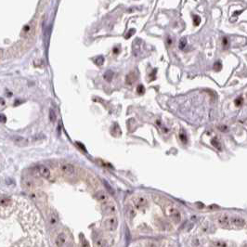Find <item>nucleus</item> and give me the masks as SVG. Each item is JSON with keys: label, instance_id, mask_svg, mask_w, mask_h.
Returning a JSON list of instances; mask_svg holds the SVG:
<instances>
[{"label": "nucleus", "instance_id": "nucleus-32", "mask_svg": "<svg viewBox=\"0 0 247 247\" xmlns=\"http://www.w3.org/2000/svg\"><path fill=\"white\" fill-rule=\"evenodd\" d=\"M1 118H2V122H3V123H5V122H6V118H5V116H4L3 114L1 115Z\"/></svg>", "mask_w": 247, "mask_h": 247}, {"label": "nucleus", "instance_id": "nucleus-13", "mask_svg": "<svg viewBox=\"0 0 247 247\" xmlns=\"http://www.w3.org/2000/svg\"><path fill=\"white\" fill-rule=\"evenodd\" d=\"M0 204H1L2 209L5 208H9L11 205H12V200H11L9 197H6V196H2L1 200H0Z\"/></svg>", "mask_w": 247, "mask_h": 247}, {"label": "nucleus", "instance_id": "nucleus-20", "mask_svg": "<svg viewBox=\"0 0 247 247\" xmlns=\"http://www.w3.org/2000/svg\"><path fill=\"white\" fill-rule=\"evenodd\" d=\"M95 245L96 246H106V245H107V243H106V240H104V239H99L95 242Z\"/></svg>", "mask_w": 247, "mask_h": 247}, {"label": "nucleus", "instance_id": "nucleus-2", "mask_svg": "<svg viewBox=\"0 0 247 247\" xmlns=\"http://www.w3.org/2000/svg\"><path fill=\"white\" fill-rule=\"evenodd\" d=\"M33 174L35 176H41V178H43L45 179H51V176H52V173L49 170V168L45 166H41V164L35 166L33 169Z\"/></svg>", "mask_w": 247, "mask_h": 247}, {"label": "nucleus", "instance_id": "nucleus-5", "mask_svg": "<svg viewBox=\"0 0 247 247\" xmlns=\"http://www.w3.org/2000/svg\"><path fill=\"white\" fill-rule=\"evenodd\" d=\"M59 169H60V171L63 175H66V176H72L75 172L74 166H73V164L68 163H60V166H59Z\"/></svg>", "mask_w": 247, "mask_h": 247}, {"label": "nucleus", "instance_id": "nucleus-23", "mask_svg": "<svg viewBox=\"0 0 247 247\" xmlns=\"http://www.w3.org/2000/svg\"><path fill=\"white\" fill-rule=\"evenodd\" d=\"M142 246H157L156 242H151V241H147V243H140Z\"/></svg>", "mask_w": 247, "mask_h": 247}, {"label": "nucleus", "instance_id": "nucleus-28", "mask_svg": "<svg viewBox=\"0 0 247 247\" xmlns=\"http://www.w3.org/2000/svg\"><path fill=\"white\" fill-rule=\"evenodd\" d=\"M214 245H215V246H226L227 244L224 243V242H215Z\"/></svg>", "mask_w": 247, "mask_h": 247}, {"label": "nucleus", "instance_id": "nucleus-25", "mask_svg": "<svg viewBox=\"0 0 247 247\" xmlns=\"http://www.w3.org/2000/svg\"><path fill=\"white\" fill-rule=\"evenodd\" d=\"M186 43H187V41H186V39H185V38H182V39L180 40V43H179V48H180L181 49H183L185 48Z\"/></svg>", "mask_w": 247, "mask_h": 247}, {"label": "nucleus", "instance_id": "nucleus-27", "mask_svg": "<svg viewBox=\"0 0 247 247\" xmlns=\"http://www.w3.org/2000/svg\"><path fill=\"white\" fill-rule=\"evenodd\" d=\"M212 143H213V145L215 146V147H217V148H218V149H220V147H219V143L217 142V140H212Z\"/></svg>", "mask_w": 247, "mask_h": 247}, {"label": "nucleus", "instance_id": "nucleus-24", "mask_svg": "<svg viewBox=\"0 0 247 247\" xmlns=\"http://www.w3.org/2000/svg\"><path fill=\"white\" fill-rule=\"evenodd\" d=\"M96 63L98 64V65H101L103 62H104V59L102 58V57H98L97 59H96Z\"/></svg>", "mask_w": 247, "mask_h": 247}, {"label": "nucleus", "instance_id": "nucleus-1", "mask_svg": "<svg viewBox=\"0 0 247 247\" xmlns=\"http://www.w3.org/2000/svg\"><path fill=\"white\" fill-rule=\"evenodd\" d=\"M164 213H166V215L169 218H171L176 223H179L180 221V219H181V216H180L179 211L172 204H168L166 208H164Z\"/></svg>", "mask_w": 247, "mask_h": 247}, {"label": "nucleus", "instance_id": "nucleus-16", "mask_svg": "<svg viewBox=\"0 0 247 247\" xmlns=\"http://www.w3.org/2000/svg\"><path fill=\"white\" fill-rule=\"evenodd\" d=\"M137 80V76L134 73H129L125 76V84L128 86H132Z\"/></svg>", "mask_w": 247, "mask_h": 247}, {"label": "nucleus", "instance_id": "nucleus-30", "mask_svg": "<svg viewBox=\"0 0 247 247\" xmlns=\"http://www.w3.org/2000/svg\"><path fill=\"white\" fill-rule=\"evenodd\" d=\"M180 139L183 141V142H186V136L184 135V134H180Z\"/></svg>", "mask_w": 247, "mask_h": 247}, {"label": "nucleus", "instance_id": "nucleus-33", "mask_svg": "<svg viewBox=\"0 0 247 247\" xmlns=\"http://www.w3.org/2000/svg\"><path fill=\"white\" fill-rule=\"evenodd\" d=\"M1 105H2V107H4V105H5V101L3 99H1Z\"/></svg>", "mask_w": 247, "mask_h": 247}, {"label": "nucleus", "instance_id": "nucleus-15", "mask_svg": "<svg viewBox=\"0 0 247 247\" xmlns=\"http://www.w3.org/2000/svg\"><path fill=\"white\" fill-rule=\"evenodd\" d=\"M49 225L51 227H56L58 225L59 217L55 213H53V212H51V213L49 215Z\"/></svg>", "mask_w": 247, "mask_h": 247}, {"label": "nucleus", "instance_id": "nucleus-14", "mask_svg": "<svg viewBox=\"0 0 247 247\" xmlns=\"http://www.w3.org/2000/svg\"><path fill=\"white\" fill-rule=\"evenodd\" d=\"M30 197L33 200V201L37 202V203H40L41 201H43V200L45 199V195L43 193L39 192H31Z\"/></svg>", "mask_w": 247, "mask_h": 247}, {"label": "nucleus", "instance_id": "nucleus-29", "mask_svg": "<svg viewBox=\"0 0 247 247\" xmlns=\"http://www.w3.org/2000/svg\"><path fill=\"white\" fill-rule=\"evenodd\" d=\"M194 20H196V21H195V25H198L199 23H200V21H201V20H200V18H199L198 16H195V17H194Z\"/></svg>", "mask_w": 247, "mask_h": 247}, {"label": "nucleus", "instance_id": "nucleus-9", "mask_svg": "<svg viewBox=\"0 0 247 247\" xmlns=\"http://www.w3.org/2000/svg\"><path fill=\"white\" fill-rule=\"evenodd\" d=\"M12 141L17 145V146H27L29 144V141L27 138H25L24 137H21V136H14L12 138Z\"/></svg>", "mask_w": 247, "mask_h": 247}, {"label": "nucleus", "instance_id": "nucleus-18", "mask_svg": "<svg viewBox=\"0 0 247 247\" xmlns=\"http://www.w3.org/2000/svg\"><path fill=\"white\" fill-rule=\"evenodd\" d=\"M111 133L114 136V137H119L121 136V130H120V126L117 125V124H114L113 126L112 127V130H111Z\"/></svg>", "mask_w": 247, "mask_h": 247}, {"label": "nucleus", "instance_id": "nucleus-11", "mask_svg": "<svg viewBox=\"0 0 247 247\" xmlns=\"http://www.w3.org/2000/svg\"><path fill=\"white\" fill-rule=\"evenodd\" d=\"M230 224L231 226L233 227H236V228H242L245 225V220L242 217H231L230 218Z\"/></svg>", "mask_w": 247, "mask_h": 247}, {"label": "nucleus", "instance_id": "nucleus-7", "mask_svg": "<svg viewBox=\"0 0 247 247\" xmlns=\"http://www.w3.org/2000/svg\"><path fill=\"white\" fill-rule=\"evenodd\" d=\"M21 187L25 190L33 191L38 187V183H37L36 180L26 178V179H23L21 180Z\"/></svg>", "mask_w": 247, "mask_h": 247}, {"label": "nucleus", "instance_id": "nucleus-10", "mask_svg": "<svg viewBox=\"0 0 247 247\" xmlns=\"http://www.w3.org/2000/svg\"><path fill=\"white\" fill-rule=\"evenodd\" d=\"M95 198L96 200L100 203V204H105V203H107L108 202V200H109V196L108 194L106 193L104 191H99L97 192L96 195H95Z\"/></svg>", "mask_w": 247, "mask_h": 247}, {"label": "nucleus", "instance_id": "nucleus-17", "mask_svg": "<svg viewBox=\"0 0 247 247\" xmlns=\"http://www.w3.org/2000/svg\"><path fill=\"white\" fill-rule=\"evenodd\" d=\"M134 207H135L134 205H128L126 207V215L130 219H132L136 216V212H135Z\"/></svg>", "mask_w": 247, "mask_h": 247}, {"label": "nucleus", "instance_id": "nucleus-4", "mask_svg": "<svg viewBox=\"0 0 247 247\" xmlns=\"http://www.w3.org/2000/svg\"><path fill=\"white\" fill-rule=\"evenodd\" d=\"M117 226H118V220L115 217H111L106 218L103 222V227L104 229H106L107 230L110 231H113L117 229Z\"/></svg>", "mask_w": 247, "mask_h": 247}, {"label": "nucleus", "instance_id": "nucleus-19", "mask_svg": "<svg viewBox=\"0 0 247 247\" xmlns=\"http://www.w3.org/2000/svg\"><path fill=\"white\" fill-rule=\"evenodd\" d=\"M103 77H104L105 80H107L108 82H110L112 79V73L111 72V71H108V72L105 73V74L103 75Z\"/></svg>", "mask_w": 247, "mask_h": 247}, {"label": "nucleus", "instance_id": "nucleus-3", "mask_svg": "<svg viewBox=\"0 0 247 247\" xmlns=\"http://www.w3.org/2000/svg\"><path fill=\"white\" fill-rule=\"evenodd\" d=\"M133 205L135 206L136 209L138 210H144L148 207V200L144 196H135L132 198Z\"/></svg>", "mask_w": 247, "mask_h": 247}, {"label": "nucleus", "instance_id": "nucleus-21", "mask_svg": "<svg viewBox=\"0 0 247 247\" xmlns=\"http://www.w3.org/2000/svg\"><path fill=\"white\" fill-rule=\"evenodd\" d=\"M49 120L52 123H54L56 121V114H55V112L52 109H50V111H49Z\"/></svg>", "mask_w": 247, "mask_h": 247}, {"label": "nucleus", "instance_id": "nucleus-6", "mask_svg": "<svg viewBox=\"0 0 247 247\" xmlns=\"http://www.w3.org/2000/svg\"><path fill=\"white\" fill-rule=\"evenodd\" d=\"M69 238H68V233L65 231H61L57 235L55 239V245L56 246H66L68 244Z\"/></svg>", "mask_w": 247, "mask_h": 247}, {"label": "nucleus", "instance_id": "nucleus-26", "mask_svg": "<svg viewBox=\"0 0 247 247\" xmlns=\"http://www.w3.org/2000/svg\"><path fill=\"white\" fill-rule=\"evenodd\" d=\"M242 98H238L236 100H235V105H236V106H239V105L242 104Z\"/></svg>", "mask_w": 247, "mask_h": 247}, {"label": "nucleus", "instance_id": "nucleus-12", "mask_svg": "<svg viewBox=\"0 0 247 247\" xmlns=\"http://www.w3.org/2000/svg\"><path fill=\"white\" fill-rule=\"evenodd\" d=\"M103 210L106 214H115L116 213V206L114 205V204L112 203H105L104 206H103Z\"/></svg>", "mask_w": 247, "mask_h": 247}, {"label": "nucleus", "instance_id": "nucleus-31", "mask_svg": "<svg viewBox=\"0 0 247 247\" xmlns=\"http://www.w3.org/2000/svg\"><path fill=\"white\" fill-rule=\"evenodd\" d=\"M167 45H168V46L172 45V39H171L170 37H168V38H167Z\"/></svg>", "mask_w": 247, "mask_h": 247}, {"label": "nucleus", "instance_id": "nucleus-8", "mask_svg": "<svg viewBox=\"0 0 247 247\" xmlns=\"http://www.w3.org/2000/svg\"><path fill=\"white\" fill-rule=\"evenodd\" d=\"M217 224L221 227L224 228H228L230 227V218L227 216V215H220L217 217Z\"/></svg>", "mask_w": 247, "mask_h": 247}, {"label": "nucleus", "instance_id": "nucleus-22", "mask_svg": "<svg viewBox=\"0 0 247 247\" xmlns=\"http://www.w3.org/2000/svg\"><path fill=\"white\" fill-rule=\"evenodd\" d=\"M137 92H138V94H143V93L145 92L144 87H143L142 85H138V87H137Z\"/></svg>", "mask_w": 247, "mask_h": 247}]
</instances>
